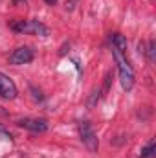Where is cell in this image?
I'll list each match as a JSON object with an SVG mask.
<instances>
[{
  "instance_id": "obj_3",
  "label": "cell",
  "mask_w": 156,
  "mask_h": 158,
  "mask_svg": "<svg viewBox=\"0 0 156 158\" xmlns=\"http://www.w3.org/2000/svg\"><path fill=\"white\" fill-rule=\"evenodd\" d=\"M77 131H79V138H81L83 145H84L90 153L96 155V153L99 151V138H97L94 127L90 125V121H86V119L79 121L77 123Z\"/></svg>"
},
{
  "instance_id": "obj_8",
  "label": "cell",
  "mask_w": 156,
  "mask_h": 158,
  "mask_svg": "<svg viewBox=\"0 0 156 158\" xmlns=\"http://www.w3.org/2000/svg\"><path fill=\"white\" fill-rule=\"evenodd\" d=\"M154 153H156V142L154 140H151V142L142 149V153H140V156L138 158H153L154 156Z\"/></svg>"
},
{
  "instance_id": "obj_1",
  "label": "cell",
  "mask_w": 156,
  "mask_h": 158,
  "mask_svg": "<svg viewBox=\"0 0 156 158\" xmlns=\"http://www.w3.org/2000/svg\"><path fill=\"white\" fill-rule=\"evenodd\" d=\"M9 30L15 33H26V35H39V37H48L51 31L46 24H42L40 20H24V19H13L7 22Z\"/></svg>"
},
{
  "instance_id": "obj_7",
  "label": "cell",
  "mask_w": 156,
  "mask_h": 158,
  "mask_svg": "<svg viewBox=\"0 0 156 158\" xmlns=\"http://www.w3.org/2000/svg\"><path fill=\"white\" fill-rule=\"evenodd\" d=\"M112 46L116 48L117 52H121V53H127V37L125 35H121V33H112Z\"/></svg>"
},
{
  "instance_id": "obj_6",
  "label": "cell",
  "mask_w": 156,
  "mask_h": 158,
  "mask_svg": "<svg viewBox=\"0 0 156 158\" xmlns=\"http://www.w3.org/2000/svg\"><path fill=\"white\" fill-rule=\"evenodd\" d=\"M17 94H18V88H17L15 81L9 76H6L4 72H0V98L11 101L17 98Z\"/></svg>"
},
{
  "instance_id": "obj_9",
  "label": "cell",
  "mask_w": 156,
  "mask_h": 158,
  "mask_svg": "<svg viewBox=\"0 0 156 158\" xmlns=\"http://www.w3.org/2000/svg\"><path fill=\"white\" fill-rule=\"evenodd\" d=\"M143 52H147V55H149V63H154L156 59V42L153 39L149 40V46H147V50H143Z\"/></svg>"
},
{
  "instance_id": "obj_5",
  "label": "cell",
  "mask_w": 156,
  "mask_h": 158,
  "mask_svg": "<svg viewBox=\"0 0 156 158\" xmlns=\"http://www.w3.org/2000/svg\"><path fill=\"white\" fill-rule=\"evenodd\" d=\"M17 127L24 129V131H30V132H46L48 131V121L42 118H20L17 119Z\"/></svg>"
},
{
  "instance_id": "obj_11",
  "label": "cell",
  "mask_w": 156,
  "mask_h": 158,
  "mask_svg": "<svg viewBox=\"0 0 156 158\" xmlns=\"http://www.w3.org/2000/svg\"><path fill=\"white\" fill-rule=\"evenodd\" d=\"M24 2H26V0H13V4H15V6H22Z\"/></svg>"
},
{
  "instance_id": "obj_12",
  "label": "cell",
  "mask_w": 156,
  "mask_h": 158,
  "mask_svg": "<svg viewBox=\"0 0 156 158\" xmlns=\"http://www.w3.org/2000/svg\"><path fill=\"white\" fill-rule=\"evenodd\" d=\"M44 2H46L48 6H55V4H57V0H44Z\"/></svg>"
},
{
  "instance_id": "obj_4",
  "label": "cell",
  "mask_w": 156,
  "mask_h": 158,
  "mask_svg": "<svg viewBox=\"0 0 156 158\" xmlns=\"http://www.w3.org/2000/svg\"><path fill=\"white\" fill-rule=\"evenodd\" d=\"M35 59V53L30 46H20V48H15L11 53H9V64H15V66H20V64H28Z\"/></svg>"
},
{
  "instance_id": "obj_10",
  "label": "cell",
  "mask_w": 156,
  "mask_h": 158,
  "mask_svg": "<svg viewBox=\"0 0 156 158\" xmlns=\"http://www.w3.org/2000/svg\"><path fill=\"white\" fill-rule=\"evenodd\" d=\"M97 101H99V90H97V92H92V96H90V99H88V107H94Z\"/></svg>"
},
{
  "instance_id": "obj_2",
  "label": "cell",
  "mask_w": 156,
  "mask_h": 158,
  "mask_svg": "<svg viewBox=\"0 0 156 158\" xmlns=\"http://www.w3.org/2000/svg\"><path fill=\"white\" fill-rule=\"evenodd\" d=\"M112 57H114V61H116V66H117V74H119V83H121V86H123V90H132V86H134V68L130 66V63L127 61V57H125V53H121V52H117L116 48L112 46Z\"/></svg>"
},
{
  "instance_id": "obj_13",
  "label": "cell",
  "mask_w": 156,
  "mask_h": 158,
  "mask_svg": "<svg viewBox=\"0 0 156 158\" xmlns=\"http://www.w3.org/2000/svg\"><path fill=\"white\" fill-rule=\"evenodd\" d=\"M0 134H9V132H7V131H6V129H4V127L0 125Z\"/></svg>"
}]
</instances>
